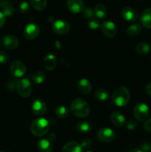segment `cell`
Here are the masks:
<instances>
[{
	"label": "cell",
	"mask_w": 151,
	"mask_h": 152,
	"mask_svg": "<svg viewBox=\"0 0 151 152\" xmlns=\"http://www.w3.org/2000/svg\"><path fill=\"white\" fill-rule=\"evenodd\" d=\"M30 5L27 1H22L19 4V10L22 13H26L29 10Z\"/></svg>",
	"instance_id": "obj_33"
},
{
	"label": "cell",
	"mask_w": 151,
	"mask_h": 152,
	"mask_svg": "<svg viewBox=\"0 0 151 152\" xmlns=\"http://www.w3.org/2000/svg\"><path fill=\"white\" fill-rule=\"evenodd\" d=\"M130 91L126 87H119L113 93L112 100L115 105L118 107L125 106L130 102Z\"/></svg>",
	"instance_id": "obj_2"
},
{
	"label": "cell",
	"mask_w": 151,
	"mask_h": 152,
	"mask_svg": "<svg viewBox=\"0 0 151 152\" xmlns=\"http://www.w3.org/2000/svg\"><path fill=\"white\" fill-rule=\"evenodd\" d=\"M47 0H30L31 5L35 10L42 11L47 7Z\"/></svg>",
	"instance_id": "obj_26"
},
{
	"label": "cell",
	"mask_w": 151,
	"mask_h": 152,
	"mask_svg": "<svg viewBox=\"0 0 151 152\" xmlns=\"http://www.w3.org/2000/svg\"><path fill=\"white\" fill-rule=\"evenodd\" d=\"M76 130L77 132L80 133H87V132H90L93 129L91 123L89 122H80L76 125Z\"/></svg>",
	"instance_id": "obj_25"
},
{
	"label": "cell",
	"mask_w": 151,
	"mask_h": 152,
	"mask_svg": "<svg viewBox=\"0 0 151 152\" xmlns=\"http://www.w3.org/2000/svg\"><path fill=\"white\" fill-rule=\"evenodd\" d=\"M110 121L117 127H121L125 124V118L123 114L118 111H113L110 114Z\"/></svg>",
	"instance_id": "obj_16"
},
{
	"label": "cell",
	"mask_w": 151,
	"mask_h": 152,
	"mask_svg": "<svg viewBox=\"0 0 151 152\" xmlns=\"http://www.w3.org/2000/svg\"><path fill=\"white\" fill-rule=\"evenodd\" d=\"M115 134L110 128H103L97 132V138L102 142H110L115 139Z\"/></svg>",
	"instance_id": "obj_9"
},
{
	"label": "cell",
	"mask_w": 151,
	"mask_h": 152,
	"mask_svg": "<svg viewBox=\"0 0 151 152\" xmlns=\"http://www.w3.org/2000/svg\"><path fill=\"white\" fill-rule=\"evenodd\" d=\"M86 152H92V151H87Z\"/></svg>",
	"instance_id": "obj_41"
},
{
	"label": "cell",
	"mask_w": 151,
	"mask_h": 152,
	"mask_svg": "<svg viewBox=\"0 0 151 152\" xmlns=\"http://www.w3.org/2000/svg\"><path fill=\"white\" fill-rule=\"evenodd\" d=\"M2 43L3 45L9 50H15L19 47V44L18 39L14 36L10 34L5 35L3 37Z\"/></svg>",
	"instance_id": "obj_14"
},
{
	"label": "cell",
	"mask_w": 151,
	"mask_h": 152,
	"mask_svg": "<svg viewBox=\"0 0 151 152\" xmlns=\"http://www.w3.org/2000/svg\"><path fill=\"white\" fill-rule=\"evenodd\" d=\"M92 145H93V142H92L91 140L89 139V138L84 139L82 141H81V144H80L82 150L88 149V148H90V147L92 146Z\"/></svg>",
	"instance_id": "obj_32"
},
{
	"label": "cell",
	"mask_w": 151,
	"mask_h": 152,
	"mask_svg": "<svg viewBox=\"0 0 151 152\" xmlns=\"http://www.w3.org/2000/svg\"><path fill=\"white\" fill-rule=\"evenodd\" d=\"M32 111L35 115L38 117L44 115L47 111V105L41 99H36L33 102Z\"/></svg>",
	"instance_id": "obj_12"
},
{
	"label": "cell",
	"mask_w": 151,
	"mask_h": 152,
	"mask_svg": "<svg viewBox=\"0 0 151 152\" xmlns=\"http://www.w3.org/2000/svg\"><path fill=\"white\" fill-rule=\"evenodd\" d=\"M145 91L150 96H151V83L147 85L146 88H145Z\"/></svg>",
	"instance_id": "obj_39"
},
{
	"label": "cell",
	"mask_w": 151,
	"mask_h": 152,
	"mask_svg": "<svg viewBox=\"0 0 151 152\" xmlns=\"http://www.w3.org/2000/svg\"><path fill=\"white\" fill-rule=\"evenodd\" d=\"M40 34V28L35 23H30L25 27L24 37L27 40H33L36 38Z\"/></svg>",
	"instance_id": "obj_8"
},
{
	"label": "cell",
	"mask_w": 151,
	"mask_h": 152,
	"mask_svg": "<svg viewBox=\"0 0 151 152\" xmlns=\"http://www.w3.org/2000/svg\"><path fill=\"white\" fill-rule=\"evenodd\" d=\"M84 16L87 19H93L95 16L94 13V9H93L90 7H87L86 8H84Z\"/></svg>",
	"instance_id": "obj_30"
},
{
	"label": "cell",
	"mask_w": 151,
	"mask_h": 152,
	"mask_svg": "<svg viewBox=\"0 0 151 152\" xmlns=\"http://www.w3.org/2000/svg\"><path fill=\"white\" fill-rule=\"evenodd\" d=\"M121 16L124 20L129 22H136L139 17L138 12L131 7H124L121 10Z\"/></svg>",
	"instance_id": "obj_11"
},
{
	"label": "cell",
	"mask_w": 151,
	"mask_h": 152,
	"mask_svg": "<svg viewBox=\"0 0 151 152\" xmlns=\"http://www.w3.org/2000/svg\"><path fill=\"white\" fill-rule=\"evenodd\" d=\"M136 51L141 56H145L150 51V46L146 42H141L136 45Z\"/></svg>",
	"instance_id": "obj_22"
},
{
	"label": "cell",
	"mask_w": 151,
	"mask_h": 152,
	"mask_svg": "<svg viewBox=\"0 0 151 152\" xmlns=\"http://www.w3.org/2000/svg\"><path fill=\"white\" fill-rule=\"evenodd\" d=\"M140 21L144 28L151 29V8H147L142 11Z\"/></svg>",
	"instance_id": "obj_15"
},
{
	"label": "cell",
	"mask_w": 151,
	"mask_h": 152,
	"mask_svg": "<svg viewBox=\"0 0 151 152\" xmlns=\"http://www.w3.org/2000/svg\"><path fill=\"white\" fill-rule=\"evenodd\" d=\"M88 27L91 30H97L100 27V23H99L98 19L93 18V19H91L89 20Z\"/></svg>",
	"instance_id": "obj_31"
},
{
	"label": "cell",
	"mask_w": 151,
	"mask_h": 152,
	"mask_svg": "<svg viewBox=\"0 0 151 152\" xmlns=\"http://www.w3.org/2000/svg\"><path fill=\"white\" fill-rule=\"evenodd\" d=\"M102 31L107 38H113L116 34V27L111 21H105L101 25Z\"/></svg>",
	"instance_id": "obj_10"
},
{
	"label": "cell",
	"mask_w": 151,
	"mask_h": 152,
	"mask_svg": "<svg viewBox=\"0 0 151 152\" xmlns=\"http://www.w3.org/2000/svg\"><path fill=\"white\" fill-rule=\"evenodd\" d=\"M128 152H144V151H142L141 148H133V149H131L130 151H129Z\"/></svg>",
	"instance_id": "obj_40"
},
{
	"label": "cell",
	"mask_w": 151,
	"mask_h": 152,
	"mask_svg": "<svg viewBox=\"0 0 151 152\" xmlns=\"http://www.w3.org/2000/svg\"><path fill=\"white\" fill-rule=\"evenodd\" d=\"M142 31V26L139 24H133L128 27L127 29V34L129 37H134L139 35Z\"/></svg>",
	"instance_id": "obj_24"
},
{
	"label": "cell",
	"mask_w": 151,
	"mask_h": 152,
	"mask_svg": "<svg viewBox=\"0 0 151 152\" xmlns=\"http://www.w3.org/2000/svg\"><path fill=\"white\" fill-rule=\"evenodd\" d=\"M46 76L42 71H36L32 76V80L36 84H41L45 80Z\"/></svg>",
	"instance_id": "obj_28"
},
{
	"label": "cell",
	"mask_w": 151,
	"mask_h": 152,
	"mask_svg": "<svg viewBox=\"0 0 151 152\" xmlns=\"http://www.w3.org/2000/svg\"><path fill=\"white\" fill-rule=\"evenodd\" d=\"M149 111L147 105L143 102H139L133 109V117L139 122L144 121L149 115Z\"/></svg>",
	"instance_id": "obj_5"
},
{
	"label": "cell",
	"mask_w": 151,
	"mask_h": 152,
	"mask_svg": "<svg viewBox=\"0 0 151 152\" xmlns=\"http://www.w3.org/2000/svg\"><path fill=\"white\" fill-rule=\"evenodd\" d=\"M77 88L78 91L84 94H90L92 91L91 83L87 79H81L77 83Z\"/></svg>",
	"instance_id": "obj_18"
},
{
	"label": "cell",
	"mask_w": 151,
	"mask_h": 152,
	"mask_svg": "<svg viewBox=\"0 0 151 152\" xmlns=\"http://www.w3.org/2000/svg\"><path fill=\"white\" fill-rule=\"evenodd\" d=\"M16 88L19 94L22 97H28L32 93V86L28 79H22L16 82Z\"/></svg>",
	"instance_id": "obj_4"
},
{
	"label": "cell",
	"mask_w": 151,
	"mask_h": 152,
	"mask_svg": "<svg viewBox=\"0 0 151 152\" xmlns=\"http://www.w3.org/2000/svg\"><path fill=\"white\" fill-rule=\"evenodd\" d=\"M62 152H82V148L79 143L76 141H70L64 145Z\"/></svg>",
	"instance_id": "obj_19"
},
{
	"label": "cell",
	"mask_w": 151,
	"mask_h": 152,
	"mask_svg": "<svg viewBox=\"0 0 151 152\" xmlns=\"http://www.w3.org/2000/svg\"><path fill=\"white\" fill-rule=\"evenodd\" d=\"M0 152H4V151H0Z\"/></svg>",
	"instance_id": "obj_42"
},
{
	"label": "cell",
	"mask_w": 151,
	"mask_h": 152,
	"mask_svg": "<svg viewBox=\"0 0 151 152\" xmlns=\"http://www.w3.org/2000/svg\"><path fill=\"white\" fill-rule=\"evenodd\" d=\"M37 149L38 152H52V145L47 139L40 140L37 143Z\"/></svg>",
	"instance_id": "obj_21"
},
{
	"label": "cell",
	"mask_w": 151,
	"mask_h": 152,
	"mask_svg": "<svg viewBox=\"0 0 151 152\" xmlns=\"http://www.w3.org/2000/svg\"><path fill=\"white\" fill-rule=\"evenodd\" d=\"M0 8L1 10V13L5 16H10L14 13V7L11 1L8 0H4L0 4Z\"/></svg>",
	"instance_id": "obj_17"
},
{
	"label": "cell",
	"mask_w": 151,
	"mask_h": 152,
	"mask_svg": "<svg viewBox=\"0 0 151 152\" xmlns=\"http://www.w3.org/2000/svg\"><path fill=\"white\" fill-rule=\"evenodd\" d=\"M108 93L106 90L103 88H99L95 91V97L97 100L104 102L106 101L108 98Z\"/></svg>",
	"instance_id": "obj_27"
},
{
	"label": "cell",
	"mask_w": 151,
	"mask_h": 152,
	"mask_svg": "<svg viewBox=\"0 0 151 152\" xmlns=\"http://www.w3.org/2000/svg\"><path fill=\"white\" fill-rule=\"evenodd\" d=\"M150 59H151V57H150Z\"/></svg>",
	"instance_id": "obj_43"
},
{
	"label": "cell",
	"mask_w": 151,
	"mask_h": 152,
	"mask_svg": "<svg viewBox=\"0 0 151 152\" xmlns=\"http://www.w3.org/2000/svg\"><path fill=\"white\" fill-rule=\"evenodd\" d=\"M44 65L47 71H53L56 66V59L54 55L51 53L47 54L44 58Z\"/></svg>",
	"instance_id": "obj_20"
},
{
	"label": "cell",
	"mask_w": 151,
	"mask_h": 152,
	"mask_svg": "<svg viewBox=\"0 0 151 152\" xmlns=\"http://www.w3.org/2000/svg\"><path fill=\"white\" fill-rule=\"evenodd\" d=\"M49 130V123L46 119L39 118L35 120L30 126V132L34 136L42 137Z\"/></svg>",
	"instance_id": "obj_3"
},
{
	"label": "cell",
	"mask_w": 151,
	"mask_h": 152,
	"mask_svg": "<svg viewBox=\"0 0 151 152\" xmlns=\"http://www.w3.org/2000/svg\"><path fill=\"white\" fill-rule=\"evenodd\" d=\"M10 70L13 77L20 78L26 73V66L22 61L16 60L11 63Z\"/></svg>",
	"instance_id": "obj_6"
},
{
	"label": "cell",
	"mask_w": 151,
	"mask_h": 152,
	"mask_svg": "<svg viewBox=\"0 0 151 152\" xmlns=\"http://www.w3.org/2000/svg\"><path fill=\"white\" fill-rule=\"evenodd\" d=\"M67 7L73 13H79L84 10V4L82 0H68Z\"/></svg>",
	"instance_id": "obj_13"
},
{
	"label": "cell",
	"mask_w": 151,
	"mask_h": 152,
	"mask_svg": "<svg viewBox=\"0 0 151 152\" xmlns=\"http://www.w3.org/2000/svg\"><path fill=\"white\" fill-rule=\"evenodd\" d=\"M0 1H1V0H0Z\"/></svg>",
	"instance_id": "obj_44"
},
{
	"label": "cell",
	"mask_w": 151,
	"mask_h": 152,
	"mask_svg": "<svg viewBox=\"0 0 151 152\" xmlns=\"http://www.w3.org/2000/svg\"><path fill=\"white\" fill-rule=\"evenodd\" d=\"M95 16L99 19H104L107 16V8L103 4H97L94 7Z\"/></svg>",
	"instance_id": "obj_23"
},
{
	"label": "cell",
	"mask_w": 151,
	"mask_h": 152,
	"mask_svg": "<svg viewBox=\"0 0 151 152\" xmlns=\"http://www.w3.org/2000/svg\"><path fill=\"white\" fill-rule=\"evenodd\" d=\"M144 129L146 132L151 133V118L147 120L144 124Z\"/></svg>",
	"instance_id": "obj_36"
},
{
	"label": "cell",
	"mask_w": 151,
	"mask_h": 152,
	"mask_svg": "<svg viewBox=\"0 0 151 152\" xmlns=\"http://www.w3.org/2000/svg\"><path fill=\"white\" fill-rule=\"evenodd\" d=\"M136 127H137V124H136V123H135L134 121H133V120H130V121L127 123V128L128 130L133 131L134 130V129H136Z\"/></svg>",
	"instance_id": "obj_35"
},
{
	"label": "cell",
	"mask_w": 151,
	"mask_h": 152,
	"mask_svg": "<svg viewBox=\"0 0 151 152\" xmlns=\"http://www.w3.org/2000/svg\"><path fill=\"white\" fill-rule=\"evenodd\" d=\"M9 61V56L5 52L0 51V63L6 64Z\"/></svg>",
	"instance_id": "obj_34"
},
{
	"label": "cell",
	"mask_w": 151,
	"mask_h": 152,
	"mask_svg": "<svg viewBox=\"0 0 151 152\" xmlns=\"http://www.w3.org/2000/svg\"><path fill=\"white\" fill-rule=\"evenodd\" d=\"M70 111L73 115L79 118H85L89 115L90 108L84 99L78 98L71 102Z\"/></svg>",
	"instance_id": "obj_1"
},
{
	"label": "cell",
	"mask_w": 151,
	"mask_h": 152,
	"mask_svg": "<svg viewBox=\"0 0 151 152\" xmlns=\"http://www.w3.org/2000/svg\"><path fill=\"white\" fill-rule=\"evenodd\" d=\"M144 152H151V144L148 143V142H145L142 145V148Z\"/></svg>",
	"instance_id": "obj_37"
},
{
	"label": "cell",
	"mask_w": 151,
	"mask_h": 152,
	"mask_svg": "<svg viewBox=\"0 0 151 152\" xmlns=\"http://www.w3.org/2000/svg\"><path fill=\"white\" fill-rule=\"evenodd\" d=\"M6 22V16L3 14V13H1L0 11V28L4 25Z\"/></svg>",
	"instance_id": "obj_38"
},
{
	"label": "cell",
	"mask_w": 151,
	"mask_h": 152,
	"mask_svg": "<svg viewBox=\"0 0 151 152\" xmlns=\"http://www.w3.org/2000/svg\"><path fill=\"white\" fill-rule=\"evenodd\" d=\"M52 30L55 34L58 35H65L70 31V26L66 21L60 19L53 22L52 25Z\"/></svg>",
	"instance_id": "obj_7"
},
{
	"label": "cell",
	"mask_w": 151,
	"mask_h": 152,
	"mask_svg": "<svg viewBox=\"0 0 151 152\" xmlns=\"http://www.w3.org/2000/svg\"><path fill=\"white\" fill-rule=\"evenodd\" d=\"M56 114L59 118L64 119L68 116V110L64 105H60L56 109Z\"/></svg>",
	"instance_id": "obj_29"
}]
</instances>
